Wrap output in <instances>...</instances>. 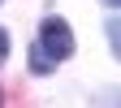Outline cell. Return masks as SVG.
Masks as SVG:
<instances>
[{"label": "cell", "instance_id": "5b68a950", "mask_svg": "<svg viewBox=\"0 0 121 108\" xmlns=\"http://www.w3.org/2000/svg\"><path fill=\"white\" fill-rule=\"evenodd\" d=\"M4 56H9V30H0V65H4Z\"/></svg>", "mask_w": 121, "mask_h": 108}, {"label": "cell", "instance_id": "277c9868", "mask_svg": "<svg viewBox=\"0 0 121 108\" xmlns=\"http://www.w3.org/2000/svg\"><path fill=\"white\" fill-rule=\"evenodd\" d=\"M104 30H108V43H112V52H117V60H121V17H108Z\"/></svg>", "mask_w": 121, "mask_h": 108}, {"label": "cell", "instance_id": "6da1fadb", "mask_svg": "<svg viewBox=\"0 0 121 108\" xmlns=\"http://www.w3.org/2000/svg\"><path fill=\"white\" fill-rule=\"evenodd\" d=\"M39 48L48 52L52 60H65V56L73 52V35H69V26L60 22V17H43V26H39Z\"/></svg>", "mask_w": 121, "mask_h": 108}, {"label": "cell", "instance_id": "7a4b0ae2", "mask_svg": "<svg viewBox=\"0 0 121 108\" xmlns=\"http://www.w3.org/2000/svg\"><path fill=\"white\" fill-rule=\"evenodd\" d=\"M52 65H56V60H52V56L35 43V48H30V69H35V73H52Z\"/></svg>", "mask_w": 121, "mask_h": 108}, {"label": "cell", "instance_id": "3957f363", "mask_svg": "<svg viewBox=\"0 0 121 108\" xmlns=\"http://www.w3.org/2000/svg\"><path fill=\"white\" fill-rule=\"evenodd\" d=\"M95 108H121V86H104V91H95Z\"/></svg>", "mask_w": 121, "mask_h": 108}, {"label": "cell", "instance_id": "8992f818", "mask_svg": "<svg viewBox=\"0 0 121 108\" xmlns=\"http://www.w3.org/2000/svg\"><path fill=\"white\" fill-rule=\"evenodd\" d=\"M104 4H112V9H121V0H104Z\"/></svg>", "mask_w": 121, "mask_h": 108}]
</instances>
